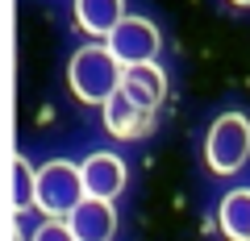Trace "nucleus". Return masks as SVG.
Segmentation results:
<instances>
[{"label":"nucleus","instance_id":"1","mask_svg":"<svg viewBox=\"0 0 250 241\" xmlns=\"http://www.w3.org/2000/svg\"><path fill=\"white\" fill-rule=\"evenodd\" d=\"M121 79H125V63L108 50V42L80 46L71 54V63H67V88H71V96L80 104L104 108L121 92Z\"/></svg>","mask_w":250,"mask_h":241},{"label":"nucleus","instance_id":"2","mask_svg":"<svg viewBox=\"0 0 250 241\" xmlns=\"http://www.w3.org/2000/svg\"><path fill=\"white\" fill-rule=\"evenodd\" d=\"M250 158V121L246 112H221L208 125L205 137V162L213 175H233Z\"/></svg>","mask_w":250,"mask_h":241},{"label":"nucleus","instance_id":"3","mask_svg":"<svg viewBox=\"0 0 250 241\" xmlns=\"http://www.w3.org/2000/svg\"><path fill=\"white\" fill-rule=\"evenodd\" d=\"M88 196L83 191V175L75 162H42L38 167V187H34V208L42 216H71V208Z\"/></svg>","mask_w":250,"mask_h":241},{"label":"nucleus","instance_id":"4","mask_svg":"<svg viewBox=\"0 0 250 241\" xmlns=\"http://www.w3.org/2000/svg\"><path fill=\"white\" fill-rule=\"evenodd\" d=\"M104 42H108V50H113L125 67H134V63H154V58H159V50H163L159 25H154L150 17H134V13H129V17H125L121 25L104 37Z\"/></svg>","mask_w":250,"mask_h":241},{"label":"nucleus","instance_id":"5","mask_svg":"<svg viewBox=\"0 0 250 241\" xmlns=\"http://www.w3.org/2000/svg\"><path fill=\"white\" fill-rule=\"evenodd\" d=\"M80 175H83V191L88 196H100V200H117L125 191V158L121 154H108V150H96L80 162Z\"/></svg>","mask_w":250,"mask_h":241},{"label":"nucleus","instance_id":"6","mask_svg":"<svg viewBox=\"0 0 250 241\" xmlns=\"http://www.w3.org/2000/svg\"><path fill=\"white\" fill-rule=\"evenodd\" d=\"M67 224H71V233H75L80 241H108V237L117 233V208H113V200L83 196L80 204L71 208Z\"/></svg>","mask_w":250,"mask_h":241},{"label":"nucleus","instance_id":"7","mask_svg":"<svg viewBox=\"0 0 250 241\" xmlns=\"http://www.w3.org/2000/svg\"><path fill=\"white\" fill-rule=\"evenodd\" d=\"M104 129L113 137H121V142H134V137H146L154 129V112H146L142 104H134V100L125 96V92H117L113 100H108L104 108Z\"/></svg>","mask_w":250,"mask_h":241},{"label":"nucleus","instance_id":"8","mask_svg":"<svg viewBox=\"0 0 250 241\" xmlns=\"http://www.w3.org/2000/svg\"><path fill=\"white\" fill-rule=\"evenodd\" d=\"M121 92L134 104H142L146 112H159V104L167 100V75H163L159 63H134V67H125Z\"/></svg>","mask_w":250,"mask_h":241},{"label":"nucleus","instance_id":"9","mask_svg":"<svg viewBox=\"0 0 250 241\" xmlns=\"http://www.w3.org/2000/svg\"><path fill=\"white\" fill-rule=\"evenodd\" d=\"M125 17H129V13H125V0H75V25H80L83 34L100 37V42H104Z\"/></svg>","mask_w":250,"mask_h":241},{"label":"nucleus","instance_id":"10","mask_svg":"<svg viewBox=\"0 0 250 241\" xmlns=\"http://www.w3.org/2000/svg\"><path fill=\"white\" fill-rule=\"evenodd\" d=\"M217 229L225 241H250V187H233L217 204Z\"/></svg>","mask_w":250,"mask_h":241},{"label":"nucleus","instance_id":"11","mask_svg":"<svg viewBox=\"0 0 250 241\" xmlns=\"http://www.w3.org/2000/svg\"><path fill=\"white\" fill-rule=\"evenodd\" d=\"M34 187H38V170L25 158H13V212L17 216L34 208Z\"/></svg>","mask_w":250,"mask_h":241},{"label":"nucleus","instance_id":"12","mask_svg":"<svg viewBox=\"0 0 250 241\" xmlns=\"http://www.w3.org/2000/svg\"><path fill=\"white\" fill-rule=\"evenodd\" d=\"M29 241H80V237L71 233V224L62 221V216H46V221L34 229V237H29Z\"/></svg>","mask_w":250,"mask_h":241},{"label":"nucleus","instance_id":"13","mask_svg":"<svg viewBox=\"0 0 250 241\" xmlns=\"http://www.w3.org/2000/svg\"><path fill=\"white\" fill-rule=\"evenodd\" d=\"M229 4H238V9H250V0H229Z\"/></svg>","mask_w":250,"mask_h":241}]
</instances>
